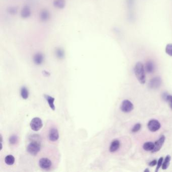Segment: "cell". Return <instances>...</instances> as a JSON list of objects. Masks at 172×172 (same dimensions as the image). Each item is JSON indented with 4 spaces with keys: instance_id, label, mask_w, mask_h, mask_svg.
Here are the masks:
<instances>
[{
    "instance_id": "ffe728a7",
    "label": "cell",
    "mask_w": 172,
    "mask_h": 172,
    "mask_svg": "<svg viewBox=\"0 0 172 172\" xmlns=\"http://www.w3.org/2000/svg\"><path fill=\"white\" fill-rule=\"evenodd\" d=\"M154 148V143L152 142H146L143 145V149L145 151H152Z\"/></svg>"
},
{
    "instance_id": "52a82bcc",
    "label": "cell",
    "mask_w": 172,
    "mask_h": 172,
    "mask_svg": "<svg viewBox=\"0 0 172 172\" xmlns=\"http://www.w3.org/2000/svg\"><path fill=\"white\" fill-rule=\"evenodd\" d=\"M160 123L156 119H151L148 122V129L151 132H156L160 129Z\"/></svg>"
},
{
    "instance_id": "9a60e30c",
    "label": "cell",
    "mask_w": 172,
    "mask_h": 172,
    "mask_svg": "<svg viewBox=\"0 0 172 172\" xmlns=\"http://www.w3.org/2000/svg\"><path fill=\"white\" fill-rule=\"evenodd\" d=\"M145 71L148 73H153L155 69V66L154 63L151 60L146 62L145 66Z\"/></svg>"
},
{
    "instance_id": "d6986e66",
    "label": "cell",
    "mask_w": 172,
    "mask_h": 172,
    "mask_svg": "<svg viewBox=\"0 0 172 172\" xmlns=\"http://www.w3.org/2000/svg\"><path fill=\"white\" fill-rule=\"evenodd\" d=\"M15 161V159L14 157L11 154L7 155L5 158V163L9 166L13 165L14 164Z\"/></svg>"
},
{
    "instance_id": "277c9868",
    "label": "cell",
    "mask_w": 172,
    "mask_h": 172,
    "mask_svg": "<svg viewBox=\"0 0 172 172\" xmlns=\"http://www.w3.org/2000/svg\"><path fill=\"white\" fill-rule=\"evenodd\" d=\"M47 136H48V139L51 142L54 143L58 141V140L59 138V133L58 130L56 127L53 126L50 127L48 130Z\"/></svg>"
},
{
    "instance_id": "cb8c5ba5",
    "label": "cell",
    "mask_w": 172,
    "mask_h": 172,
    "mask_svg": "<svg viewBox=\"0 0 172 172\" xmlns=\"http://www.w3.org/2000/svg\"><path fill=\"white\" fill-rule=\"evenodd\" d=\"M18 137L16 135H13L12 136H11L9 139V143L11 145H15L16 144H17L18 143Z\"/></svg>"
},
{
    "instance_id": "7a4b0ae2",
    "label": "cell",
    "mask_w": 172,
    "mask_h": 172,
    "mask_svg": "<svg viewBox=\"0 0 172 172\" xmlns=\"http://www.w3.org/2000/svg\"><path fill=\"white\" fill-rule=\"evenodd\" d=\"M41 149V143L38 139H33V140L27 145L26 150L27 152L32 155H37L39 153Z\"/></svg>"
},
{
    "instance_id": "603a6c76",
    "label": "cell",
    "mask_w": 172,
    "mask_h": 172,
    "mask_svg": "<svg viewBox=\"0 0 172 172\" xmlns=\"http://www.w3.org/2000/svg\"><path fill=\"white\" fill-rule=\"evenodd\" d=\"M18 9L17 7L11 6L8 7L7 9V11L10 14L14 15L17 14L18 13Z\"/></svg>"
},
{
    "instance_id": "5b68a950",
    "label": "cell",
    "mask_w": 172,
    "mask_h": 172,
    "mask_svg": "<svg viewBox=\"0 0 172 172\" xmlns=\"http://www.w3.org/2000/svg\"><path fill=\"white\" fill-rule=\"evenodd\" d=\"M120 109L123 113H130L134 109L133 104L129 100H124L121 105Z\"/></svg>"
},
{
    "instance_id": "3957f363",
    "label": "cell",
    "mask_w": 172,
    "mask_h": 172,
    "mask_svg": "<svg viewBox=\"0 0 172 172\" xmlns=\"http://www.w3.org/2000/svg\"><path fill=\"white\" fill-rule=\"evenodd\" d=\"M39 167L45 171H50L52 168L53 163L51 159L47 157H42L39 160Z\"/></svg>"
},
{
    "instance_id": "d4e9b609",
    "label": "cell",
    "mask_w": 172,
    "mask_h": 172,
    "mask_svg": "<svg viewBox=\"0 0 172 172\" xmlns=\"http://www.w3.org/2000/svg\"><path fill=\"white\" fill-rule=\"evenodd\" d=\"M165 52L168 55L172 57V44L169 43L166 45L165 48Z\"/></svg>"
},
{
    "instance_id": "7402d4cb",
    "label": "cell",
    "mask_w": 172,
    "mask_h": 172,
    "mask_svg": "<svg viewBox=\"0 0 172 172\" xmlns=\"http://www.w3.org/2000/svg\"><path fill=\"white\" fill-rule=\"evenodd\" d=\"M162 96L163 97L164 100L168 102L169 107L172 111V96L168 95V93L165 92L164 93L163 95Z\"/></svg>"
},
{
    "instance_id": "ac0fdd59",
    "label": "cell",
    "mask_w": 172,
    "mask_h": 172,
    "mask_svg": "<svg viewBox=\"0 0 172 172\" xmlns=\"http://www.w3.org/2000/svg\"><path fill=\"white\" fill-rule=\"evenodd\" d=\"M29 91L27 87L25 86L22 87L20 90V95L23 100H26L28 99L29 97Z\"/></svg>"
},
{
    "instance_id": "8fae6325",
    "label": "cell",
    "mask_w": 172,
    "mask_h": 172,
    "mask_svg": "<svg viewBox=\"0 0 172 172\" xmlns=\"http://www.w3.org/2000/svg\"><path fill=\"white\" fill-rule=\"evenodd\" d=\"M39 17L42 22H47L50 18V13L47 9H43L39 13Z\"/></svg>"
},
{
    "instance_id": "484cf974",
    "label": "cell",
    "mask_w": 172,
    "mask_h": 172,
    "mask_svg": "<svg viewBox=\"0 0 172 172\" xmlns=\"http://www.w3.org/2000/svg\"><path fill=\"white\" fill-rule=\"evenodd\" d=\"M141 124L140 123H137L132 128L131 132H133V133H136V132H138L141 129Z\"/></svg>"
},
{
    "instance_id": "9c48e42d",
    "label": "cell",
    "mask_w": 172,
    "mask_h": 172,
    "mask_svg": "<svg viewBox=\"0 0 172 172\" xmlns=\"http://www.w3.org/2000/svg\"><path fill=\"white\" fill-rule=\"evenodd\" d=\"M165 140H166V137L164 135H162L160 136L159 138L154 143V149H153V151H151V153H155L159 151L164 145Z\"/></svg>"
},
{
    "instance_id": "f546056e",
    "label": "cell",
    "mask_w": 172,
    "mask_h": 172,
    "mask_svg": "<svg viewBox=\"0 0 172 172\" xmlns=\"http://www.w3.org/2000/svg\"><path fill=\"white\" fill-rule=\"evenodd\" d=\"M144 171V172H149V169L148 168H146Z\"/></svg>"
},
{
    "instance_id": "5bb4252c",
    "label": "cell",
    "mask_w": 172,
    "mask_h": 172,
    "mask_svg": "<svg viewBox=\"0 0 172 172\" xmlns=\"http://www.w3.org/2000/svg\"><path fill=\"white\" fill-rule=\"evenodd\" d=\"M55 54L58 59H63L65 56V50L61 47H58L55 50Z\"/></svg>"
},
{
    "instance_id": "e0dca14e",
    "label": "cell",
    "mask_w": 172,
    "mask_h": 172,
    "mask_svg": "<svg viewBox=\"0 0 172 172\" xmlns=\"http://www.w3.org/2000/svg\"><path fill=\"white\" fill-rule=\"evenodd\" d=\"M53 5L55 8L59 9H62L65 8L66 6L65 0H54Z\"/></svg>"
},
{
    "instance_id": "4fadbf2b",
    "label": "cell",
    "mask_w": 172,
    "mask_h": 172,
    "mask_svg": "<svg viewBox=\"0 0 172 172\" xmlns=\"http://www.w3.org/2000/svg\"><path fill=\"white\" fill-rule=\"evenodd\" d=\"M31 14V9L29 6H25L21 10L20 16L22 18L26 19L30 16Z\"/></svg>"
},
{
    "instance_id": "7c38bea8",
    "label": "cell",
    "mask_w": 172,
    "mask_h": 172,
    "mask_svg": "<svg viewBox=\"0 0 172 172\" xmlns=\"http://www.w3.org/2000/svg\"><path fill=\"white\" fill-rule=\"evenodd\" d=\"M120 147V142L117 139H114L111 143L109 147V151L111 153L116 152Z\"/></svg>"
},
{
    "instance_id": "ba28073f",
    "label": "cell",
    "mask_w": 172,
    "mask_h": 172,
    "mask_svg": "<svg viewBox=\"0 0 172 172\" xmlns=\"http://www.w3.org/2000/svg\"><path fill=\"white\" fill-rule=\"evenodd\" d=\"M162 79L159 77L153 78L149 82V87L150 89H155L159 88L162 84Z\"/></svg>"
},
{
    "instance_id": "6da1fadb",
    "label": "cell",
    "mask_w": 172,
    "mask_h": 172,
    "mask_svg": "<svg viewBox=\"0 0 172 172\" xmlns=\"http://www.w3.org/2000/svg\"><path fill=\"white\" fill-rule=\"evenodd\" d=\"M135 75L136 78L141 84H143L146 82V75H145V70L143 64L141 62H137L135 66Z\"/></svg>"
},
{
    "instance_id": "8992f818",
    "label": "cell",
    "mask_w": 172,
    "mask_h": 172,
    "mask_svg": "<svg viewBox=\"0 0 172 172\" xmlns=\"http://www.w3.org/2000/svg\"><path fill=\"white\" fill-rule=\"evenodd\" d=\"M31 129L34 131H38L43 127V123L42 119L39 117H35L31 120L30 123Z\"/></svg>"
},
{
    "instance_id": "83f0119b",
    "label": "cell",
    "mask_w": 172,
    "mask_h": 172,
    "mask_svg": "<svg viewBox=\"0 0 172 172\" xmlns=\"http://www.w3.org/2000/svg\"><path fill=\"white\" fill-rule=\"evenodd\" d=\"M135 0H127V4L128 8H132L134 5Z\"/></svg>"
},
{
    "instance_id": "44dd1931",
    "label": "cell",
    "mask_w": 172,
    "mask_h": 172,
    "mask_svg": "<svg viewBox=\"0 0 172 172\" xmlns=\"http://www.w3.org/2000/svg\"><path fill=\"white\" fill-rule=\"evenodd\" d=\"M171 159V157L170 155H168L166 156V158L164 159V160L163 161V164H162V169H164V170H165V169H167L168 168L169 164H170Z\"/></svg>"
},
{
    "instance_id": "4316f807",
    "label": "cell",
    "mask_w": 172,
    "mask_h": 172,
    "mask_svg": "<svg viewBox=\"0 0 172 172\" xmlns=\"http://www.w3.org/2000/svg\"><path fill=\"white\" fill-rule=\"evenodd\" d=\"M163 161L164 158H163V157H160L159 159V160H158V163H157V168L155 169V172H158V171H159V170L160 167H162V164H163Z\"/></svg>"
},
{
    "instance_id": "f1b7e54d",
    "label": "cell",
    "mask_w": 172,
    "mask_h": 172,
    "mask_svg": "<svg viewBox=\"0 0 172 172\" xmlns=\"http://www.w3.org/2000/svg\"><path fill=\"white\" fill-rule=\"evenodd\" d=\"M157 163H158V161H157V159H154V160L149 163V165L150 167H154L156 164H157Z\"/></svg>"
},
{
    "instance_id": "30bf717a",
    "label": "cell",
    "mask_w": 172,
    "mask_h": 172,
    "mask_svg": "<svg viewBox=\"0 0 172 172\" xmlns=\"http://www.w3.org/2000/svg\"><path fill=\"white\" fill-rule=\"evenodd\" d=\"M44 55L42 53H37L33 57V62L35 65L39 66L44 62Z\"/></svg>"
},
{
    "instance_id": "2e32d148",
    "label": "cell",
    "mask_w": 172,
    "mask_h": 172,
    "mask_svg": "<svg viewBox=\"0 0 172 172\" xmlns=\"http://www.w3.org/2000/svg\"><path fill=\"white\" fill-rule=\"evenodd\" d=\"M45 100L48 102V105H49L50 107L52 110L55 111V106L54 105L55 100V98L54 97H52L49 95H45L44 96Z\"/></svg>"
}]
</instances>
